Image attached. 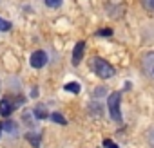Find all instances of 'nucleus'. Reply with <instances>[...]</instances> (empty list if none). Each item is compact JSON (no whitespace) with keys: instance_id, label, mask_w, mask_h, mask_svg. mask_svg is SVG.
Returning a JSON list of instances; mask_svg holds the SVG:
<instances>
[{"instance_id":"nucleus-1","label":"nucleus","mask_w":154,"mask_h":148,"mask_svg":"<svg viewBox=\"0 0 154 148\" xmlns=\"http://www.w3.org/2000/svg\"><path fill=\"white\" fill-rule=\"evenodd\" d=\"M91 69L94 70L96 76L102 78V80H109V78L114 76V67L109 61L102 60V58H93L91 60Z\"/></svg>"},{"instance_id":"nucleus-2","label":"nucleus","mask_w":154,"mask_h":148,"mask_svg":"<svg viewBox=\"0 0 154 148\" xmlns=\"http://www.w3.org/2000/svg\"><path fill=\"white\" fill-rule=\"evenodd\" d=\"M120 101H122V92H112L109 98H107V108H109V114L114 121H120L122 119V112H120Z\"/></svg>"},{"instance_id":"nucleus-3","label":"nucleus","mask_w":154,"mask_h":148,"mask_svg":"<svg viewBox=\"0 0 154 148\" xmlns=\"http://www.w3.org/2000/svg\"><path fill=\"white\" fill-rule=\"evenodd\" d=\"M24 103V98H9V96H6L2 101H0V117H6V116H9L18 105H22Z\"/></svg>"},{"instance_id":"nucleus-4","label":"nucleus","mask_w":154,"mask_h":148,"mask_svg":"<svg viewBox=\"0 0 154 148\" xmlns=\"http://www.w3.org/2000/svg\"><path fill=\"white\" fill-rule=\"evenodd\" d=\"M141 69H143V72L149 78L154 80V52H147L141 58Z\"/></svg>"},{"instance_id":"nucleus-5","label":"nucleus","mask_w":154,"mask_h":148,"mask_svg":"<svg viewBox=\"0 0 154 148\" xmlns=\"http://www.w3.org/2000/svg\"><path fill=\"white\" fill-rule=\"evenodd\" d=\"M31 67H35V69H42L45 63H47V54L44 52V51H35L33 54H31Z\"/></svg>"},{"instance_id":"nucleus-6","label":"nucleus","mask_w":154,"mask_h":148,"mask_svg":"<svg viewBox=\"0 0 154 148\" xmlns=\"http://www.w3.org/2000/svg\"><path fill=\"white\" fill-rule=\"evenodd\" d=\"M84 51H85V42H78L74 45V51H72V65H78L80 60L84 58Z\"/></svg>"},{"instance_id":"nucleus-7","label":"nucleus","mask_w":154,"mask_h":148,"mask_svg":"<svg viewBox=\"0 0 154 148\" xmlns=\"http://www.w3.org/2000/svg\"><path fill=\"white\" fill-rule=\"evenodd\" d=\"M2 126H4V130H6L8 134H11V135H17V134H18V130H17V123L11 121V119H8Z\"/></svg>"},{"instance_id":"nucleus-8","label":"nucleus","mask_w":154,"mask_h":148,"mask_svg":"<svg viewBox=\"0 0 154 148\" xmlns=\"http://www.w3.org/2000/svg\"><path fill=\"white\" fill-rule=\"evenodd\" d=\"M35 117H38V119H44V117H47V110H45V107H44V105H38V107H35Z\"/></svg>"},{"instance_id":"nucleus-9","label":"nucleus","mask_w":154,"mask_h":148,"mask_svg":"<svg viewBox=\"0 0 154 148\" xmlns=\"http://www.w3.org/2000/svg\"><path fill=\"white\" fill-rule=\"evenodd\" d=\"M63 89H65V90H69V92H74V94H78L82 87H80L78 83H74V81H71V83H67V85H63Z\"/></svg>"},{"instance_id":"nucleus-10","label":"nucleus","mask_w":154,"mask_h":148,"mask_svg":"<svg viewBox=\"0 0 154 148\" xmlns=\"http://www.w3.org/2000/svg\"><path fill=\"white\" fill-rule=\"evenodd\" d=\"M51 121H54V123H58V125H65V117H63L60 112H53V114H51Z\"/></svg>"},{"instance_id":"nucleus-11","label":"nucleus","mask_w":154,"mask_h":148,"mask_svg":"<svg viewBox=\"0 0 154 148\" xmlns=\"http://www.w3.org/2000/svg\"><path fill=\"white\" fill-rule=\"evenodd\" d=\"M26 137H27V141H31V144H33V146H40V135H35V134H27Z\"/></svg>"},{"instance_id":"nucleus-12","label":"nucleus","mask_w":154,"mask_h":148,"mask_svg":"<svg viewBox=\"0 0 154 148\" xmlns=\"http://www.w3.org/2000/svg\"><path fill=\"white\" fill-rule=\"evenodd\" d=\"M141 6H143L149 13H152V11H154V0H141Z\"/></svg>"},{"instance_id":"nucleus-13","label":"nucleus","mask_w":154,"mask_h":148,"mask_svg":"<svg viewBox=\"0 0 154 148\" xmlns=\"http://www.w3.org/2000/svg\"><path fill=\"white\" fill-rule=\"evenodd\" d=\"M62 2H63V0H45V6H47V7L56 9V7H60V6H62Z\"/></svg>"},{"instance_id":"nucleus-14","label":"nucleus","mask_w":154,"mask_h":148,"mask_svg":"<svg viewBox=\"0 0 154 148\" xmlns=\"http://www.w3.org/2000/svg\"><path fill=\"white\" fill-rule=\"evenodd\" d=\"M11 29V24L8 22V20H2L0 18V31H9Z\"/></svg>"},{"instance_id":"nucleus-15","label":"nucleus","mask_w":154,"mask_h":148,"mask_svg":"<svg viewBox=\"0 0 154 148\" xmlns=\"http://www.w3.org/2000/svg\"><path fill=\"white\" fill-rule=\"evenodd\" d=\"M100 36H111L112 34V29H103V31H98Z\"/></svg>"},{"instance_id":"nucleus-16","label":"nucleus","mask_w":154,"mask_h":148,"mask_svg":"<svg viewBox=\"0 0 154 148\" xmlns=\"http://www.w3.org/2000/svg\"><path fill=\"white\" fill-rule=\"evenodd\" d=\"M103 146H105V148H118V146H116L112 141H109V139H105V141H103Z\"/></svg>"},{"instance_id":"nucleus-17","label":"nucleus","mask_w":154,"mask_h":148,"mask_svg":"<svg viewBox=\"0 0 154 148\" xmlns=\"http://www.w3.org/2000/svg\"><path fill=\"white\" fill-rule=\"evenodd\" d=\"M149 144H150V148H154V128H152L150 134H149Z\"/></svg>"},{"instance_id":"nucleus-18","label":"nucleus","mask_w":154,"mask_h":148,"mask_svg":"<svg viewBox=\"0 0 154 148\" xmlns=\"http://www.w3.org/2000/svg\"><path fill=\"white\" fill-rule=\"evenodd\" d=\"M2 128H4V126H2V125H0V134H2Z\"/></svg>"}]
</instances>
